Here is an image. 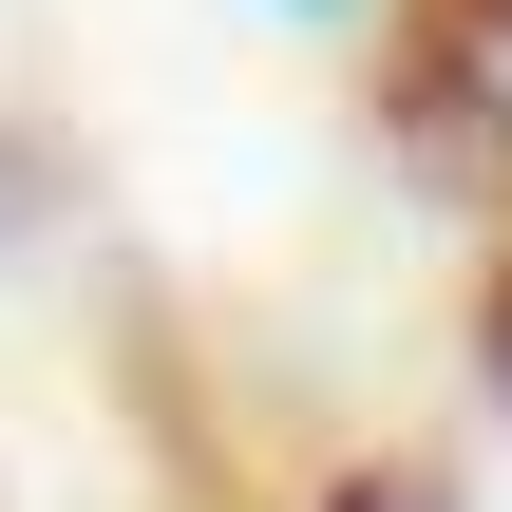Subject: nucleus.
<instances>
[{"instance_id":"obj_2","label":"nucleus","mask_w":512,"mask_h":512,"mask_svg":"<svg viewBox=\"0 0 512 512\" xmlns=\"http://www.w3.org/2000/svg\"><path fill=\"white\" fill-rule=\"evenodd\" d=\"M323 512H475V475H456V456H342Z\"/></svg>"},{"instance_id":"obj_1","label":"nucleus","mask_w":512,"mask_h":512,"mask_svg":"<svg viewBox=\"0 0 512 512\" xmlns=\"http://www.w3.org/2000/svg\"><path fill=\"white\" fill-rule=\"evenodd\" d=\"M380 114H399L437 171H494V190H512V0H399Z\"/></svg>"},{"instance_id":"obj_3","label":"nucleus","mask_w":512,"mask_h":512,"mask_svg":"<svg viewBox=\"0 0 512 512\" xmlns=\"http://www.w3.org/2000/svg\"><path fill=\"white\" fill-rule=\"evenodd\" d=\"M475 380H494V418H512V228H494V285H475Z\"/></svg>"}]
</instances>
